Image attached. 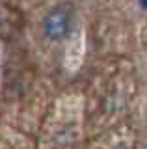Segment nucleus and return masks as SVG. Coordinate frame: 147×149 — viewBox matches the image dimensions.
Instances as JSON below:
<instances>
[{"instance_id":"obj_3","label":"nucleus","mask_w":147,"mask_h":149,"mask_svg":"<svg viewBox=\"0 0 147 149\" xmlns=\"http://www.w3.org/2000/svg\"><path fill=\"white\" fill-rule=\"evenodd\" d=\"M112 149H128L127 146H123V143H119V146H116V147H112Z\"/></svg>"},{"instance_id":"obj_2","label":"nucleus","mask_w":147,"mask_h":149,"mask_svg":"<svg viewBox=\"0 0 147 149\" xmlns=\"http://www.w3.org/2000/svg\"><path fill=\"white\" fill-rule=\"evenodd\" d=\"M138 4H140L141 9H145V11H147V0H138Z\"/></svg>"},{"instance_id":"obj_1","label":"nucleus","mask_w":147,"mask_h":149,"mask_svg":"<svg viewBox=\"0 0 147 149\" xmlns=\"http://www.w3.org/2000/svg\"><path fill=\"white\" fill-rule=\"evenodd\" d=\"M73 32V8L71 4H56L45 13L41 21V34L50 43H62Z\"/></svg>"}]
</instances>
